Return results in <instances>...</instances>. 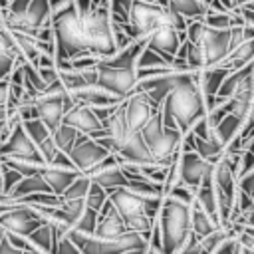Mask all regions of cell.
Here are the masks:
<instances>
[{
	"instance_id": "obj_22",
	"label": "cell",
	"mask_w": 254,
	"mask_h": 254,
	"mask_svg": "<svg viewBox=\"0 0 254 254\" xmlns=\"http://www.w3.org/2000/svg\"><path fill=\"white\" fill-rule=\"evenodd\" d=\"M93 183H97L99 187H103L105 190H111V189H119V187H125L127 185V177L121 169V165H111V167H105L97 173H91L87 175Z\"/></svg>"
},
{
	"instance_id": "obj_29",
	"label": "cell",
	"mask_w": 254,
	"mask_h": 254,
	"mask_svg": "<svg viewBox=\"0 0 254 254\" xmlns=\"http://www.w3.org/2000/svg\"><path fill=\"white\" fill-rule=\"evenodd\" d=\"M137 67H167V65H171L159 52H155V50H151L149 46H143V50H141V54L137 56V64H135Z\"/></svg>"
},
{
	"instance_id": "obj_14",
	"label": "cell",
	"mask_w": 254,
	"mask_h": 254,
	"mask_svg": "<svg viewBox=\"0 0 254 254\" xmlns=\"http://www.w3.org/2000/svg\"><path fill=\"white\" fill-rule=\"evenodd\" d=\"M183 40H187V34L185 32H177L173 26L165 24V26H159L157 30H153L147 36L145 46H149L151 50L159 52L171 64V60L175 58V54H177V50H179V46H181Z\"/></svg>"
},
{
	"instance_id": "obj_16",
	"label": "cell",
	"mask_w": 254,
	"mask_h": 254,
	"mask_svg": "<svg viewBox=\"0 0 254 254\" xmlns=\"http://www.w3.org/2000/svg\"><path fill=\"white\" fill-rule=\"evenodd\" d=\"M127 230L125 226V220L123 216L117 212V208L113 206V202L107 200L103 202V206L97 210V222H95V230H93V236H99V238H113V236H119Z\"/></svg>"
},
{
	"instance_id": "obj_44",
	"label": "cell",
	"mask_w": 254,
	"mask_h": 254,
	"mask_svg": "<svg viewBox=\"0 0 254 254\" xmlns=\"http://www.w3.org/2000/svg\"><path fill=\"white\" fill-rule=\"evenodd\" d=\"M230 2H232V10H234V8H238L242 4H248V2H254V0H230Z\"/></svg>"
},
{
	"instance_id": "obj_46",
	"label": "cell",
	"mask_w": 254,
	"mask_h": 254,
	"mask_svg": "<svg viewBox=\"0 0 254 254\" xmlns=\"http://www.w3.org/2000/svg\"><path fill=\"white\" fill-rule=\"evenodd\" d=\"M6 4H8V0H0V8H2V6H6Z\"/></svg>"
},
{
	"instance_id": "obj_31",
	"label": "cell",
	"mask_w": 254,
	"mask_h": 254,
	"mask_svg": "<svg viewBox=\"0 0 254 254\" xmlns=\"http://www.w3.org/2000/svg\"><path fill=\"white\" fill-rule=\"evenodd\" d=\"M95 222H97V210H93V208L85 206V208H83V212L79 214V218H77V222L73 224V228H71V230L81 232V234H93V230H95Z\"/></svg>"
},
{
	"instance_id": "obj_11",
	"label": "cell",
	"mask_w": 254,
	"mask_h": 254,
	"mask_svg": "<svg viewBox=\"0 0 254 254\" xmlns=\"http://www.w3.org/2000/svg\"><path fill=\"white\" fill-rule=\"evenodd\" d=\"M187 71H167V73H159V75H153V77H145V79H137L135 83V89L133 91H143L147 93V97L151 99V103L155 107H161L163 99L169 95V91L183 79Z\"/></svg>"
},
{
	"instance_id": "obj_2",
	"label": "cell",
	"mask_w": 254,
	"mask_h": 254,
	"mask_svg": "<svg viewBox=\"0 0 254 254\" xmlns=\"http://www.w3.org/2000/svg\"><path fill=\"white\" fill-rule=\"evenodd\" d=\"M155 220L161 234V254H175L190 234V204L165 194Z\"/></svg>"
},
{
	"instance_id": "obj_43",
	"label": "cell",
	"mask_w": 254,
	"mask_h": 254,
	"mask_svg": "<svg viewBox=\"0 0 254 254\" xmlns=\"http://www.w3.org/2000/svg\"><path fill=\"white\" fill-rule=\"evenodd\" d=\"M232 222L238 224V226H252V228H254V208L248 210V212H244V214H240V216H236ZM228 224H230V222H228Z\"/></svg>"
},
{
	"instance_id": "obj_3",
	"label": "cell",
	"mask_w": 254,
	"mask_h": 254,
	"mask_svg": "<svg viewBox=\"0 0 254 254\" xmlns=\"http://www.w3.org/2000/svg\"><path fill=\"white\" fill-rule=\"evenodd\" d=\"M187 40L196 44L204 56V64L208 65H218L222 58L230 52V28H212L206 26L200 20H189L187 24Z\"/></svg>"
},
{
	"instance_id": "obj_45",
	"label": "cell",
	"mask_w": 254,
	"mask_h": 254,
	"mask_svg": "<svg viewBox=\"0 0 254 254\" xmlns=\"http://www.w3.org/2000/svg\"><path fill=\"white\" fill-rule=\"evenodd\" d=\"M155 2H157L159 6H163V8H167V6H169V0H155Z\"/></svg>"
},
{
	"instance_id": "obj_17",
	"label": "cell",
	"mask_w": 254,
	"mask_h": 254,
	"mask_svg": "<svg viewBox=\"0 0 254 254\" xmlns=\"http://www.w3.org/2000/svg\"><path fill=\"white\" fill-rule=\"evenodd\" d=\"M109 200L113 202V206L117 208V212L123 216V220H129L137 214H143V196L135 194L133 190L119 187V189H111L107 190Z\"/></svg>"
},
{
	"instance_id": "obj_10",
	"label": "cell",
	"mask_w": 254,
	"mask_h": 254,
	"mask_svg": "<svg viewBox=\"0 0 254 254\" xmlns=\"http://www.w3.org/2000/svg\"><path fill=\"white\" fill-rule=\"evenodd\" d=\"M0 159H22V161H32V163H46L44 157L40 155L36 143L30 139L22 123H18L8 139L0 143Z\"/></svg>"
},
{
	"instance_id": "obj_20",
	"label": "cell",
	"mask_w": 254,
	"mask_h": 254,
	"mask_svg": "<svg viewBox=\"0 0 254 254\" xmlns=\"http://www.w3.org/2000/svg\"><path fill=\"white\" fill-rule=\"evenodd\" d=\"M230 69L228 67H222V65H208V67H202V69H196V83L204 95V99L216 95L222 79L226 77Z\"/></svg>"
},
{
	"instance_id": "obj_23",
	"label": "cell",
	"mask_w": 254,
	"mask_h": 254,
	"mask_svg": "<svg viewBox=\"0 0 254 254\" xmlns=\"http://www.w3.org/2000/svg\"><path fill=\"white\" fill-rule=\"evenodd\" d=\"M214 228H218L216 220L192 200L190 202V232L196 236H204V234L212 232Z\"/></svg>"
},
{
	"instance_id": "obj_42",
	"label": "cell",
	"mask_w": 254,
	"mask_h": 254,
	"mask_svg": "<svg viewBox=\"0 0 254 254\" xmlns=\"http://www.w3.org/2000/svg\"><path fill=\"white\" fill-rule=\"evenodd\" d=\"M8 95H10V81H8V77H4V79H0V109L2 111H10L8 109Z\"/></svg>"
},
{
	"instance_id": "obj_25",
	"label": "cell",
	"mask_w": 254,
	"mask_h": 254,
	"mask_svg": "<svg viewBox=\"0 0 254 254\" xmlns=\"http://www.w3.org/2000/svg\"><path fill=\"white\" fill-rule=\"evenodd\" d=\"M194 202L202 208V210H206L214 220H216V224H218V208H216V192H214V187H212V183H208V185H198L196 189H194Z\"/></svg>"
},
{
	"instance_id": "obj_1",
	"label": "cell",
	"mask_w": 254,
	"mask_h": 254,
	"mask_svg": "<svg viewBox=\"0 0 254 254\" xmlns=\"http://www.w3.org/2000/svg\"><path fill=\"white\" fill-rule=\"evenodd\" d=\"M177 121L179 131L185 135L202 115H206L204 95L196 83V71H187L183 79L169 91L161 103Z\"/></svg>"
},
{
	"instance_id": "obj_4",
	"label": "cell",
	"mask_w": 254,
	"mask_h": 254,
	"mask_svg": "<svg viewBox=\"0 0 254 254\" xmlns=\"http://www.w3.org/2000/svg\"><path fill=\"white\" fill-rule=\"evenodd\" d=\"M165 24H169V10L167 8L159 6L157 2L133 0L131 8H129L127 24H119V26L131 36V40H147V36L153 30H157L159 26H165Z\"/></svg>"
},
{
	"instance_id": "obj_40",
	"label": "cell",
	"mask_w": 254,
	"mask_h": 254,
	"mask_svg": "<svg viewBox=\"0 0 254 254\" xmlns=\"http://www.w3.org/2000/svg\"><path fill=\"white\" fill-rule=\"evenodd\" d=\"M234 10L240 14V18H242V22H244V24H248V26H254V2L242 4V6L234 8Z\"/></svg>"
},
{
	"instance_id": "obj_27",
	"label": "cell",
	"mask_w": 254,
	"mask_h": 254,
	"mask_svg": "<svg viewBox=\"0 0 254 254\" xmlns=\"http://www.w3.org/2000/svg\"><path fill=\"white\" fill-rule=\"evenodd\" d=\"M79 137H81V133H79L77 129L65 125V123H60V125L52 131V139H54L56 147H58L60 151H64V153H67V151L77 143Z\"/></svg>"
},
{
	"instance_id": "obj_26",
	"label": "cell",
	"mask_w": 254,
	"mask_h": 254,
	"mask_svg": "<svg viewBox=\"0 0 254 254\" xmlns=\"http://www.w3.org/2000/svg\"><path fill=\"white\" fill-rule=\"evenodd\" d=\"M240 127H242V119L236 117V115H232V113H226V115H222V119L214 125V135L218 137L220 143L226 145L230 139H234V137L238 135Z\"/></svg>"
},
{
	"instance_id": "obj_8",
	"label": "cell",
	"mask_w": 254,
	"mask_h": 254,
	"mask_svg": "<svg viewBox=\"0 0 254 254\" xmlns=\"http://www.w3.org/2000/svg\"><path fill=\"white\" fill-rule=\"evenodd\" d=\"M40 224H46L40 214L26 202L16 200L10 208H6L0 214V228L4 232L10 234H18V236H28L32 230H36Z\"/></svg>"
},
{
	"instance_id": "obj_28",
	"label": "cell",
	"mask_w": 254,
	"mask_h": 254,
	"mask_svg": "<svg viewBox=\"0 0 254 254\" xmlns=\"http://www.w3.org/2000/svg\"><path fill=\"white\" fill-rule=\"evenodd\" d=\"M165 131V125H163V117H161V107L149 117V121L141 127V137H143V141L147 143V147L149 145H153L159 137H161V133Z\"/></svg>"
},
{
	"instance_id": "obj_9",
	"label": "cell",
	"mask_w": 254,
	"mask_h": 254,
	"mask_svg": "<svg viewBox=\"0 0 254 254\" xmlns=\"http://www.w3.org/2000/svg\"><path fill=\"white\" fill-rule=\"evenodd\" d=\"M73 97L69 95V91H64V93H44L40 91L36 97H34V107H36V115L38 119L44 121V125L54 131L62 119H64V113L73 105Z\"/></svg>"
},
{
	"instance_id": "obj_38",
	"label": "cell",
	"mask_w": 254,
	"mask_h": 254,
	"mask_svg": "<svg viewBox=\"0 0 254 254\" xmlns=\"http://www.w3.org/2000/svg\"><path fill=\"white\" fill-rule=\"evenodd\" d=\"M236 185H238L244 192H248V194L254 198V171H250V173H246V175H240V177L236 179Z\"/></svg>"
},
{
	"instance_id": "obj_18",
	"label": "cell",
	"mask_w": 254,
	"mask_h": 254,
	"mask_svg": "<svg viewBox=\"0 0 254 254\" xmlns=\"http://www.w3.org/2000/svg\"><path fill=\"white\" fill-rule=\"evenodd\" d=\"M69 95L73 97L75 103H85L89 107H99V105H113V103H119L123 101L121 97L109 93L107 89H103L101 85L97 83H91V85H85V87H79V89H73L69 91Z\"/></svg>"
},
{
	"instance_id": "obj_37",
	"label": "cell",
	"mask_w": 254,
	"mask_h": 254,
	"mask_svg": "<svg viewBox=\"0 0 254 254\" xmlns=\"http://www.w3.org/2000/svg\"><path fill=\"white\" fill-rule=\"evenodd\" d=\"M52 254H81V252L75 246V242L67 234H64V236H60L56 240V246H54V252Z\"/></svg>"
},
{
	"instance_id": "obj_34",
	"label": "cell",
	"mask_w": 254,
	"mask_h": 254,
	"mask_svg": "<svg viewBox=\"0 0 254 254\" xmlns=\"http://www.w3.org/2000/svg\"><path fill=\"white\" fill-rule=\"evenodd\" d=\"M20 179H22V175L16 169H12V167H8L6 163L0 161V181H2V192L4 194H8Z\"/></svg>"
},
{
	"instance_id": "obj_35",
	"label": "cell",
	"mask_w": 254,
	"mask_h": 254,
	"mask_svg": "<svg viewBox=\"0 0 254 254\" xmlns=\"http://www.w3.org/2000/svg\"><path fill=\"white\" fill-rule=\"evenodd\" d=\"M185 60H187V64H189V67H190L192 71L206 67V64H204V56H202L200 48H198L196 44L189 42V40H187V56H185Z\"/></svg>"
},
{
	"instance_id": "obj_32",
	"label": "cell",
	"mask_w": 254,
	"mask_h": 254,
	"mask_svg": "<svg viewBox=\"0 0 254 254\" xmlns=\"http://www.w3.org/2000/svg\"><path fill=\"white\" fill-rule=\"evenodd\" d=\"M107 200V190L103 187H99L97 183H89V189L85 192V206L93 208V210H99L103 206V202Z\"/></svg>"
},
{
	"instance_id": "obj_33",
	"label": "cell",
	"mask_w": 254,
	"mask_h": 254,
	"mask_svg": "<svg viewBox=\"0 0 254 254\" xmlns=\"http://www.w3.org/2000/svg\"><path fill=\"white\" fill-rule=\"evenodd\" d=\"M131 2H133V0H109L111 22H115V24H127Z\"/></svg>"
},
{
	"instance_id": "obj_6",
	"label": "cell",
	"mask_w": 254,
	"mask_h": 254,
	"mask_svg": "<svg viewBox=\"0 0 254 254\" xmlns=\"http://www.w3.org/2000/svg\"><path fill=\"white\" fill-rule=\"evenodd\" d=\"M97 85L107 89L109 93L125 99L137 83V67H117V65H107L103 62H97Z\"/></svg>"
},
{
	"instance_id": "obj_41",
	"label": "cell",
	"mask_w": 254,
	"mask_h": 254,
	"mask_svg": "<svg viewBox=\"0 0 254 254\" xmlns=\"http://www.w3.org/2000/svg\"><path fill=\"white\" fill-rule=\"evenodd\" d=\"M169 10V8H167ZM169 24L177 30V32H185L187 30V24H189V20L185 18V16H181V14H177V12H173V10H169Z\"/></svg>"
},
{
	"instance_id": "obj_15",
	"label": "cell",
	"mask_w": 254,
	"mask_h": 254,
	"mask_svg": "<svg viewBox=\"0 0 254 254\" xmlns=\"http://www.w3.org/2000/svg\"><path fill=\"white\" fill-rule=\"evenodd\" d=\"M62 123H65V125L77 129L79 133H83V135H87V137L93 135L95 131L103 129V123L95 117L93 109H91L89 105H85V103H73V105L64 113Z\"/></svg>"
},
{
	"instance_id": "obj_7",
	"label": "cell",
	"mask_w": 254,
	"mask_h": 254,
	"mask_svg": "<svg viewBox=\"0 0 254 254\" xmlns=\"http://www.w3.org/2000/svg\"><path fill=\"white\" fill-rule=\"evenodd\" d=\"M214 163L204 161L196 151H181L179 153V183L190 189L198 185L212 183Z\"/></svg>"
},
{
	"instance_id": "obj_30",
	"label": "cell",
	"mask_w": 254,
	"mask_h": 254,
	"mask_svg": "<svg viewBox=\"0 0 254 254\" xmlns=\"http://www.w3.org/2000/svg\"><path fill=\"white\" fill-rule=\"evenodd\" d=\"M125 189L133 190V192L139 194V196H147V194H163V185L153 183V181H149V179H133V181H127Z\"/></svg>"
},
{
	"instance_id": "obj_5",
	"label": "cell",
	"mask_w": 254,
	"mask_h": 254,
	"mask_svg": "<svg viewBox=\"0 0 254 254\" xmlns=\"http://www.w3.org/2000/svg\"><path fill=\"white\" fill-rule=\"evenodd\" d=\"M50 18H52L50 0H30L26 8H22L20 12H10L6 8H0V22L10 32H24L36 36L42 26L50 24Z\"/></svg>"
},
{
	"instance_id": "obj_13",
	"label": "cell",
	"mask_w": 254,
	"mask_h": 254,
	"mask_svg": "<svg viewBox=\"0 0 254 254\" xmlns=\"http://www.w3.org/2000/svg\"><path fill=\"white\" fill-rule=\"evenodd\" d=\"M123 107H125L127 125L131 131H141V127L149 121V117L159 109L151 103V99L143 91H131L123 99Z\"/></svg>"
},
{
	"instance_id": "obj_12",
	"label": "cell",
	"mask_w": 254,
	"mask_h": 254,
	"mask_svg": "<svg viewBox=\"0 0 254 254\" xmlns=\"http://www.w3.org/2000/svg\"><path fill=\"white\" fill-rule=\"evenodd\" d=\"M109 155V151L99 145L95 139L87 137L81 133V137L77 139V143L67 151V157L71 161V165L79 171V173H85L89 171L93 165H97L101 159H105Z\"/></svg>"
},
{
	"instance_id": "obj_39",
	"label": "cell",
	"mask_w": 254,
	"mask_h": 254,
	"mask_svg": "<svg viewBox=\"0 0 254 254\" xmlns=\"http://www.w3.org/2000/svg\"><path fill=\"white\" fill-rule=\"evenodd\" d=\"M16 64H18V62H16L12 56H8V54L0 52V79L8 77V75H10V71H12V67H14Z\"/></svg>"
},
{
	"instance_id": "obj_21",
	"label": "cell",
	"mask_w": 254,
	"mask_h": 254,
	"mask_svg": "<svg viewBox=\"0 0 254 254\" xmlns=\"http://www.w3.org/2000/svg\"><path fill=\"white\" fill-rule=\"evenodd\" d=\"M254 62V40H244L240 42L238 46H234L218 65L222 67H228V69H238L246 64Z\"/></svg>"
},
{
	"instance_id": "obj_36",
	"label": "cell",
	"mask_w": 254,
	"mask_h": 254,
	"mask_svg": "<svg viewBox=\"0 0 254 254\" xmlns=\"http://www.w3.org/2000/svg\"><path fill=\"white\" fill-rule=\"evenodd\" d=\"M163 196L165 194H147V196H143V210H145V214L149 218H153V220L157 218L161 202H163Z\"/></svg>"
},
{
	"instance_id": "obj_24",
	"label": "cell",
	"mask_w": 254,
	"mask_h": 254,
	"mask_svg": "<svg viewBox=\"0 0 254 254\" xmlns=\"http://www.w3.org/2000/svg\"><path fill=\"white\" fill-rule=\"evenodd\" d=\"M167 8L185 16L187 20H200L208 12V4L202 0H169Z\"/></svg>"
},
{
	"instance_id": "obj_19",
	"label": "cell",
	"mask_w": 254,
	"mask_h": 254,
	"mask_svg": "<svg viewBox=\"0 0 254 254\" xmlns=\"http://www.w3.org/2000/svg\"><path fill=\"white\" fill-rule=\"evenodd\" d=\"M38 175L44 179V183L50 187L52 192L62 194L67 189V185L79 175V171L77 169H64V167H56V165L46 163V165L40 167Z\"/></svg>"
}]
</instances>
